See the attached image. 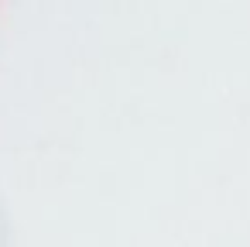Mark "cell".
Segmentation results:
<instances>
[]
</instances>
